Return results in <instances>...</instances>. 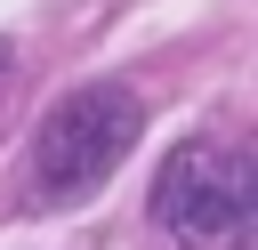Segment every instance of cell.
Segmentation results:
<instances>
[{
    "instance_id": "6da1fadb",
    "label": "cell",
    "mask_w": 258,
    "mask_h": 250,
    "mask_svg": "<svg viewBox=\"0 0 258 250\" xmlns=\"http://www.w3.org/2000/svg\"><path fill=\"white\" fill-rule=\"evenodd\" d=\"M137 129H145V105L121 81H89V89L56 97L40 137H32V194L40 202H89L129 161Z\"/></svg>"
},
{
    "instance_id": "7a4b0ae2",
    "label": "cell",
    "mask_w": 258,
    "mask_h": 250,
    "mask_svg": "<svg viewBox=\"0 0 258 250\" xmlns=\"http://www.w3.org/2000/svg\"><path fill=\"white\" fill-rule=\"evenodd\" d=\"M153 218L177 250H250L258 177L242 145H177L153 177Z\"/></svg>"
},
{
    "instance_id": "3957f363",
    "label": "cell",
    "mask_w": 258,
    "mask_h": 250,
    "mask_svg": "<svg viewBox=\"0 0 258 250\" xmlns=\"http://www.w3.org/2000/svg\"><path fill=\"white\" fill-rule=\"evenodd\" d=\"M0 65H8V40H0Z\"/></svg>"
}]
</instances>
